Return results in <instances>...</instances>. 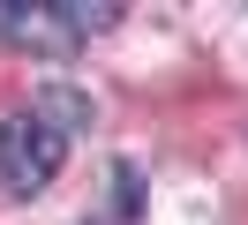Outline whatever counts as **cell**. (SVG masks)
<instances>
[{
  "mask_svg": "<svg viewBox=\"0 0 248 225\" xmlns=\"http://www.w3.org/2000/svg\"><path fill=\"white\" fill-rule=\"evenodd\" d=\"M68 165V128L38 113H8L0 120V195H38L53 188V173Z\"/></svg>",
  "mask_w": 248,
  "mask_h": 225,
  "instance_id": "1",
  "label": "cell"
},
{
  "mask_svg": "<svg viewBox=\"0 0 248 225\" xmlns=\"http://www.w3.org/2000/svg\"><path fill=\"white\" fill-rule=\"evenodd\" d=\"M0 38L31 45V53H46V60L76 53V30L61 23V8H23V0H0Z\"/></svg>",
  "mask_w": 248,
  "mask_h": 225,
  "instance_id": "2",
  "label": "cell"
},
{
  "mask_svg": "<svg viewBox=\"0 0 248 225\" xmlns=\"http://www.w3.org/2000/svg\"><path fill=\"white\" fill-rule=\"evenodd\" d=\"M61 23L76 30V45H83V38H98V30L121 23V8H106V0H61Z\"/></svg>",
  "mask_w": 248,
  "mask_h": 225,
  "instance_id": "3",
  "label": "cell"
},
{
  "mask_svg": "<svg viewBox=\"0 0 248 225\" xmlns=\"http://www.w3.org/2000/svg\"><path fill=\"white\" fill-rule=\"evenodd\" d=\"M31 113H38V120H53V128H61V120H76V128H83V120H91V98H76V90L46 83V90L31 98Z\"/></svg>",
  "mask_w": 248,
  "mask_h": 225,
  "instance_id": "4",
  "label": "cell"
}]
</instances>
